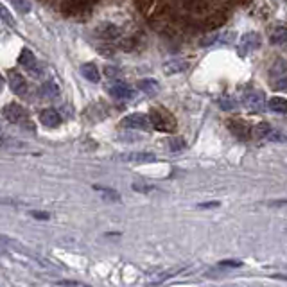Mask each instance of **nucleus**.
Listing matches in <instances>:
<instances>
[{
	"instance_id": "obj_13",
	"label": "nucleus",
	"mask_w": 287,
	"mask_h": 287,
	"mask_svg": "<svg viewBox=\"0 0 287 287\" xmlns=\"http://www.w3.org/2000/svg\"><path fill=\"white\" fill-rule=\"evenodd\" d=\"M137 88L147 95H156L160 90V84H158V81H154V79H142V81H139Z\"/></svg>"
},
{
	"instance_id": "obj_19",
	"label": "nucleus",
	"mask_w": 287,
	"mask_h": 287,
	"mask_svg": "<svg viewBox=\"0 0 287 287\" xmlns=\"http://www.w3.org/2000/svg\"><path fill=\"white\" fill-rule=\"evenodd\" d=\"M269 142H273V144H287V135H284L282 131H269L267 133V137H266Z\"/></svg>"
},
{
	"instance_id": "obj_17",
	"label": "nucleus",
	"mask_w": 287,
	"mask_h": 287,
	"mask_svg": "<svg viewBox=\"0 0 287 287\" xmlns=\"http://www.w3.org/2000/svg\"><path fill=\"white\" fill-rule=\"evenodd\" d=\"M269 43L271 45H284L287 43V27H277L269 36Z\"/></svg>"
},
{
	"instance_id": "obj_28",
	"label": "nucleus",
	"mask_w": 287,
	"mask_h": 287,
	"mask_svg": "<svg viewBox=\"0 0 287 287\" xmlns=\"http://www.w3.org/2000/svg\"><path fill=\"white\" fill-rule=\"evenodd\" d=\"M277 88L287 92V75H284V77H278V79H277Z\"/></svg>"
},
{
	"instance_id": "obj_20",
	"label": "nucleus",
	"mask_w": 287,
	"mask_h": 287,
	"mask_svg": "<svg viewBox=\"0 0 287 287\" xmlns=\"http://www.w3.org/2000/svg\"><path fill=\"white\" fill-rule=\"evenodd\" d=\"M219 108L224 109V111H230V109L237 108V103H235V99H232V97H221V99H219Z\"/></svg>"
},
{
	"instance_id": "obj_15",
	"label": "nucleus",
	"mask_w": 287,
	"mask_h": 287,
	"mask_svg": "<svg viewBox=\"0 0 287 287\" xmlns=\"http://www.w3.org/2000/svg\"><path fill=\"white\" fill-rule=\"evenodd\" d=\"M267 108L271 109L273 113H287V99H284V97H273L267 103Z\"/></svg>"
},
{
	"instance_id": "obj_23",
	"label": "nucleus",
	"mask_w": 287,
	"mask_h": 287,
	"mask_svg": "<svg viewBox=\"0 0 287 287\" xmlns=\"http://www.w3.org/2000/svg\"><path fill=\"white\" fill-rule=\"evenodd\" d=\"M31 215H33L35 219H38V221H47V219H50L49 212H40V210H33Z\"/></svg>"
},
{
	"instance_id": "obj_31",
	"label": "nucleus",
	"mask_w": 287,
	"mask_h": 287,
	"mask_svg": "<svg viewBox=\"0 0 287 287\" xmlns=\"http://www.w3.org/2000/svg\"><path fill=\"white\" fill-rule=\"evenodd\" d=\"M4 77H2V75H0V94H2V90H4Z\"/></svg>"
},
{
	"instance_id": "obj_26",
	"label": "nucleus",
	"mask_w": 287,
	"mask_h": 287,
	"mask_svg": "<svg viewBox=\"0 0 287 287\" xmlns=\"http://www.w3.org/2000/svg\"><path fill=\"white\" fill-rule=\"evenodd\" d=\"M219 266H223V267H241L243 266V262H241V260H221Z\"/></svg>"
},
{
	"instance_id": "obj_7",
	"label": "nucleus",
	"mask_w": 287,
	"mask_h": 287,
	"mask_svg": "<svg viewBox=\"0 0 287 287\" xmlns=\"http://www.w3.org/2000/svg\"><path fill=\"white\" fill-rule=\"evenodd\" d=\"M188 69V61L183 58H174V60H167L162 65V70H164L165 75H174V74H181Z\"/></svg>"
},
{
	"instance_id": "obj_3",
	"label": "nucleus",
	"mask_w": 287,
	"mask_h": 287,
	"mask_svg": "<svg viewBox=\"0 0 287 287\" xmlns=\"http://www.w3.org/2000/svg\"><path fill=\"white\" fill-rule=\"evenodd\" d=\"M2 113H4L5 119L13 124H25L27 119H29V117H27V111L22 108L20 104H16V103L5 104L4 109H2Z\"/></svg>"
},
{
	"instance_id": "obj_14",
	"label": "nucleus",
	"mask_w": 287,
	"mask_h": 287,
	"mask_svg": "<svg viewBox=\"0 0 287 287\" xmlns=\"http://www.w3.org/2000/svg\"><path fill=\"white\" fill-rule=\"evenodd\" d=\"M95 190H97V192L101 194V196H103L104 199H106V201H109V203H119L120 199V194L117 192V190H113V188H109V187H99V185H95Z\"/></svg>"
},
{
	"instance_id": "obj_25",
	"label": "nucleus",
	"mask_w": 287,
	"mask_h": 287,
	"mask_svg": "<svg viewBox=\"0 0 287 287\" xmlns=\"http://www.w3.org/2000/svg\"><path fill=\"white\" fill-rule=\"evenodd\" d=\"M257 135L258 137H264V139H266L267 137V133H269V131H271V129H269V126H267V124H258L257 128Z\"/></svg>"
},
{
	"instance_id": "obj_1",
	"label": "nucleus",
	"mask_w": 287,
	"mask_h": 287,
	"mask_svg": "<svg viewBox=\"0 0 287 287\" xmlns=\"http://www.w3.org/2000/svg\"><path fill=\"white\" fill-rule=\"evenodd\" d=\"M120 126L126 129H137V131H147L153 124H151V117L144 113H129L120 120Z\"/></svg>"
},
{
	"instance_id": "obj_5",
	"label": "nucleus",
	"mask_w": 287,
	"mask_h": 287,
	"mask_svg": "<svg viewBox=\"0 0 287 287\" xmlns=\"http://www.w3.org/2000/svg\"><path fill=\"white\" fill-rule=\"evenodd\" d=\"M258 47H260V36L257 33H246L239 40V54L246 56L250 52H253V50H257Z\"/></svg>"
},
{
	"instance_id": "obj_27",
	"label": "nucleus",
	"mask_w": 287,
	"mask_h": 287,
	"mask_svg": "<svg viewBox=\"0 0 287 287\" xmlns=\"http://www.w3.org/2000/svg\"><path fill=\"white\" fill-rule=\"evenodd\" d=\"M219 207H221L219 201H207V203H199L198 205L199 210H205V208H219Z\"/></svg>"
},
{
	"instance_id": "obj_9",
	"label": "nucleus",
	"mask_w": 287,
	"mask_h": 287,
	"mask_svg": "<svg viewBox=\"0 0 287 287\" xmlns=\"http://www.w3.org/2000/svg\"><path fill=\"white\" fill-rule=\"evenodd\" d=\"M109 94L113 95L115 99H119V101H128L131 99L135 95L133 88H129L128 84L122 83V81H115L111 86H109Z\"/></svg>"
},
{
	"instance_id": "obj_16",
	"label": "nucleus",
	"mask_w": 287,
	"mask_h": 287,
	"mask_svg": "<svg viewBox=\"0 0 287 287\" xmlns=\"http://www.w3.org/2000/svg\"><path fill=\"white\" fill-rule=\"evenodd\" d=\"M40 94L43 95V97H47V99H54V97L60 95V86H58L54 81H47V83H43V86H41Z\"/></svg>"
},
{
	"instance_id": "obj_8",
	"label": "nucleus",
	"mask_w": 287,
	"mask_h": 287,
	"mask_svg": "<svg viewBox=\"0 0 287 287\" xmlns=\"http://www.w3.org/2000/svg\"><path fill=\"white\" fill-rule=\"evenodd\" d=\"M120 160L135 162V164H151V162H156V156L153 153H145V151H133V153L120 154Z\"/></svg>"
},
{
	"instance_id": "obj_12",
	"label": "nucleus",
	"mask_w": 287,
	"mask_h": 287,
	"mask_svg": "<svg viewBox=\"0 0 287 287\" xmlns=\"http://www.w3.org/2000/svg\"><path fill=\"white\" fill-rule=\"evenodd\" d=\"M81 74H83L84 79L90 81V83H99V81H101L99 70H97V67H95L94 63L81 65Z\"/></svg>"
},
{
	"instance_id": "obj_22",
	"label": "nucleus",
	"mask_w": 287,
	"mask_h": 287,
	"mask_svg": "<svg viewBox=\"0 0 287 287\" xmlns=\"http://www.w3.org/2000/svg\"><path fill=\"white\" fill-rule=\"evenodd\" d=\"M169 144H171V151H183L185 149V140L183 139H171L169 140Z\"/></svg>"
},
{
	"instance_id": "obj_11",
	"label": "nucleus",
	"mask_w": 287,
	"mask_h": 287,
	"mask_svg": "<svg viewBox=\"0 0 287 287\" xmlns=\"http://www.w3.org/2000/svg\"><path fill=\"white\" fill-rule=\"evenodd\" d=\"M40 122L45 128H58L61 124V115L54 108H47L40 113Z\"/></svg>"
},
{
	"instance_id": "obj_24",
	"label": "nucleus",
	"mask_w": 287,
	"mask_h": 287,
	"mask_svg": "<svg viewBox=\"0 0 287 287\" xmlns=\"http://www.w3.org/2000/svg\"><path fill=\"white\" fill-rule=\"evenodd\" d=\"M133 188L137 192H153L154 190L153 185H142V183H133Z\"/></svg>"
},
{
	"instance_id": "obj_30",
	"label": "nucleus",
	"mask_w": 287,
	"mask_h": 287,
	"mask_svg": "<svg viewBox=\"0 0 287 287\" xmlns=\"http://www.w3.org/2000/svg\"><path fill=\"white\" fill-rule=\"evenodd\" d=\"M58 286H81V282H77V280H60Z\"/></svg>"
},
{
	"instance_id": "obj_4",
	"label": "nucleus",
	"mask_w": 287,
	"mask_h": 287,
	"mask_svg": "<svg viewBox=\"0 0 287 287\" xmlns=\"http://www.w3.org/2000/svg\"><path fill=\"white\" fill-rule=\"evenodd\" d=\"M151 124H153L154 129H158V131H165V133H171L174 131V120L171 119V115H162L160 109H153L151 111Z\"/></svg>"
},
{
	"instance_id": "obj_2",
	"label": "nucleus",
	"mask_w": 287,
	"mask_h": 287,
	"mask_svg": "<svg viewBox=\"0 0 287 287\" xmlns=\"http://www.w3.org/2000/svg\"><path fill=\"white\" fill-rule=\"evenodd\" d=\"M18 61H20V65L24 67L27 72H29L33 77H40L41 75V67L40 63H38V60H36V56L33 54V50L29 49H22L20 56H18Z\"/></svg>"
},
{
	"instance_id": "obj_21",
	"label": "nucleus",
	"mask_w": 287,
	"mask_h": 287,
	"mask_svg": "<svg viewBox=\"0 0 287 287\" xmlns=\"http://www.w3.org/2000/svg\"><path fill=\"white\" fill-rule=\"evenodd\" d=\"M13 2V5H15L16 9L20 11V13H24V15H27L31 11V4H29V0H11Z\"/></svg>"
},
{
	"instance_id": "obj_6",
	"label": "nucleus",
	"mask_w": 287,
	"mask_h": 287,
	"mask_svg": "<svg viewBox=\"0 0 287 287\" xmlns=\"http://www.w3.org/2000/svg\"><path fill=\"white\" fill-rule=\"evenodd\" d=\"M244 106L251 111H262L264 109V94L258 90H248L243 97Z\"/></svg>"
},
{
	"instance_id": "obj_18",
	"label": "nucleus",
	"mask_w": 287,
	"mask_h": 287,
	"mask_svg": "<svg viewBox=\"0 0 287 287\" xmlns=\"http://www.w3.org/2000/svg\"><path fill=\"white\" fill-rule=\"evenodd\" d=\"M0 20L2 22H5V24L9 25V27H15L16 25V22H15V18H13V15L9 13V9L5 7L2 2H0Z\"/></svg>"
},
{
	"instance_id": "obj_10",
	"label": "nucleus",
	"mask_w": 287,
	"mask_h": 287,
	"mask_svg": "<svg viewBox=\"0 0 287 287\" xmlns=\"http://www.w3.org/2000/svg\"><path fill=\"white\" fill-rule=\"evenodd\" d=\"M7 81H9V86L13 90V94L25 95V92H27V81L24 79V75L15 72V70H11L9 75H7Z\"/></svg>"
},
{
	"instance_id": "obj_29",
	"label": "nucleus",
	"mask_w": 287,
	"mask_h": 287,
	"mask_svg": "<svg viewBox=\"0 0 287 287\" xmlns=\"http://www.w3.org/2000/svg\"><path fill=\"white\" fill-rule=\"evenodd\" d=\"M269 207H287V198L286 199H273V201H267Z\"/></svg>"
}]
</instances>
